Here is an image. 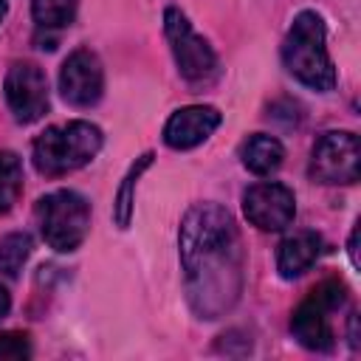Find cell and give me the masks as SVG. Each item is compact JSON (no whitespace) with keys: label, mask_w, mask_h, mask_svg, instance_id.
<instances>
[{"label":"cell","mask_w":361,"mask_h":361,"mask_svg":"<svg viewBox=\"0 0 361 361\" xmlns=\"http://www.w3.org/2000/svg\"><path fill=\"white\" fill-rule=\"evenodd\" d=\"M164 34L169 39L175 65L180 71V76L192 85H209L217 79V56L212 51V45L192 28V23L186 20L183 11H178L175 6H169L164 11Z\"/></svg>","instance_id":"5b68a950"},{"label":"cell","mask_w":361,"mask_h":361,"mask_svg":"<svg viewBox=\"0 0 361 361\" xmlns=\"http://www.w3.org/2000/svg\"><path fill=\"white\" fill-rule=\"evenodd\" d=\"M6 11H8V3H6V0H0V23H3V17H6Z\"/></svg>","instance_id":"44dd1931"},{"label":"cell","mask_w":361,"mask_h":361,"mask_svg":"<svg viewBox=\"0 0 361 361\" xmlns=\"http://www.w3.org/2000/svg\"><path fill=\"white\" fill-rule=\"evenodd\" d=\"M102 149V130L90 121H65L54 124L37 135L31 147V158L37 172L56 178L73 172L96 158Z\"/></svg>","instance_id":"3957f363"},{"label":"cell","mask_w":361,"mask_h":361,"mask_svg":"<svg viewBox=\"0 0 361 361\" xmlns=\"http://www.w3.org/2000/svg\"><path fill=\"white\" fill-rule=\"evenodd\" d=\"M31 355V344L25 333H3L0 336V361H23Z\"/></svg>","instance_id":"ac0fdd59"},{"label":"cell","mask_w":361,"mask_h":361,"mask_svg":"<svg viewBox=\"0 0 361 361\" xmlns=\"http://www.w3.org/2000/svg\"><path fill=\"white\" fill-rule=\"evenodd\" d=\"M37 223L54 251H76L90 228V203L71 189L48 192L37 200Z\"/></svg>","instance_id":"277c9868"},{"label":"cell","mask_w":361,"mask_h":361,"mask_svg":"<svg viewBox=\"0 0 361 361\" xmlns=\"http://www.w3.org/2000/svg\"><path fill=\"white\" fill-rule=\"evenodd\" d=\"M186 299L200 319H220L243 293V243L228 209L197 203L180 223Z\"/></svg>","instance_id":"6da1fadb"},{"label":"cell","mask_w":361,"mask_h":361,"mask_svg":"<svg viewBox=\"0 0 361 361\" xmlns=\"http://www.w3.org/2000/svg\"><path fill=\"white\" fill-rule=\"evenodd\" d=\"M3 93L20 124H31L48 110V79L34 62H14L3 79Z\"/></svg>","instance_id":"52a82bcc"},{"label":"cell","mask_w":361,"mask_h":361,"mask_svg":"<svg viewBox=\"0 0 361 361\" xmlns=\"http://www.w3.org/2000/svg\"><path fill=\"white\" fill-rule=\"evenodd\" d=\"M282 59L302 85L327 93L336 87V68L324 45V23L316 11H299L282 42Z\"/></svg>","instance_id":"7a4b0ae2"},{"label":"cell","mask_w":361,"mask_h":361,"mask_svg":"<svg viewBox=\"0 0 361 361\" xmlns=\"http://www.w3.org/2000/svg\"><path fill=\"white\" fill-rule=\"evenodd\" d=\"M355 240H358V228H353V234H350V259H353V265L358 268V248H355Z\"/></svg>","instance_id":"ffe728a7"},{"label":"cell","mask_w":361,"mask_h":361,"mask_svg":"<svg viewBox=\"0 0 361 361\" xmlns=\"http://www.w3.org/2000/svg\"><path fill=\"white\" fill-rule=\"evenodd\" d=\"M282 158H285V149L274 135L254 133L240 144V161L254 175H271L274 169H279Z\"/></svg>","instance_id":"4fadbf2b"},{"label":"cell","mask_w":361,"mask_h":361,"mask_svg":"<svg viewBox=\"0 0 361 361\" xmlns=\"http://www.w3.org/2000/svg\"><path fill=\"white\" fill-rule=\"evenodd\" d=\"M243 212L251 226L262 231H282L293 223L296 214V197L285 183L262 180L243 192Z\"/></svg>","instance_id":"ba28073f"},{"label":"cell","mask_w":361,"mask_h":361,"mask_svg":"<svg viewBox=\"0 0 361 361\" xmlns=\"http://www.w3.org/2000/svg\"><path fill=\"white\" fill-rule=\"evenodd\" d=\"M104 71L93 51L76 48L59 68V93L73 107H90L102 99Z\"/></svg>","instance_id":"9c48e42d"},{"label":"cell","mask_w":361,"mask_h":361,"mask_svg":"<svg viewBox=\"0 0 361 361\" xmlns=\"http://www.w3.org/2000/svg\"><path fill=\"white\" fill-rule=\"evenodd\" d=\"M220 118H223L220 110L209 107V104L180 107L164 124V141L172 149H192V147L203 144L220 127Z\"/></svg>","instance_id":"30bf717a"},{"label":"cell","mask_w":361,"mask_h":361,"mask_svg":"<svg viewBox=\"0 0 361 361\" xmlns=\"http://www.w3.org/2000/svg\"><path fill=\"white\" fill-rule=\"evenodd\" d=\"M322 251V237L316 231H296L279 243L276 251V271L282 279H296L302 276L319 257Z\"/></svg>","instance_id":"7c38bea8"},{"label":"cell","mask_w":361,"mask_h":361,"mask_svg":"<svg viewBox=\"0 0 361 361\" xmlns=\"http://www.w3.org/2000/svg\"><path fill=\"white\" fill-rule=\"evenodd\" d=\"M23 192V164L14 152L0 149V214H6Z\"/></svg>","instance_id":"9a60e30c"},{"label":"cell","mask_w":361,"mask_h":361,"mask_svg":"<svg viewBox=\"0 0 361 361\" xmlns=\"http://www.w3.org/2000/svg\"><path fill=\"white\" fill-rule=\"evenodd\" d=\"M28 254H31V237L25 231H11L0 237V271L6 276H17Z\"/></svg>","instance_id":"e0dca14e"},{"label":"cell","mask_w":361,"mask_h":361,"mask_svg":"<svg viewBox=\"0 0 361 361\" xmlns=\"http://www.w3.org/2000/svg\"><path fill=\"white\" fill-rule=\"evenodd\" d=\"M152 164V152H147V155H141L130 169H127V175H124V180H121V186H118V195H116V206H113V217H116V223L121 226V228H127L130 226V217H133V203H135V183H138V178H141V172L147 169Z\"/></svg>","instance_id":"5bb4252c"},{"label":"cell","mask_w":361,"mask_h":361,"mask_svg":"<svg viewBox=\"0 0 361 361\" xmlns=\"http://www.w3.org/2000/svg\"><path fill=\"white\" fill-rule=\"evenodd\" d=\"M8 307H11V296H8V290L0 285V319L8 313Z\"/></svg>","instance_id":"d6986e66"},{"label":"cell","mask_w":361,"mask_h":361,"mask_svg":"<svg viewBox=\"0 0 361 361\" xmlns=\"http://www.w3.org/2000/svg\"><path fill=\"white\" fill-rule=\"evenodd\" d=\"M327 307L307 296L296 310H293V319H290V333L293 338L313 350V353H327L333 347V327H330V319H327Z\"/></svg>","instance_id":"8fae6325"},{"label":"cell","mask_w":361,"mask_h":361,"mask_svg":"<svg viewBox=\"0 0 361 361\" xmlns=\"http://www.w3.org/2000/svg\"><path fill=\"white\" fill-rule=\"evenodd\" d=\"M358 172H361V158H358L355 133L347 130L324 133L313 144L307 175L316 183H355Z\"/></svg>","instance_id":"8992f818"},{"label":"cell","mask_w":361,"mask_h":361,"mask_svg":"<svg viewBox=\"0 0 361 361\" xmlns=\"http://www.w3.org/2000/svg\"><path fill=\"white\" fill-rule=\"evenodd\" d=\"M79 0H31V14L37 28H65L76 14Z\"/></svg>","instance_id":"2e32d148"}]
</instances>
